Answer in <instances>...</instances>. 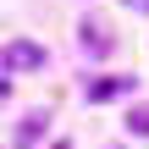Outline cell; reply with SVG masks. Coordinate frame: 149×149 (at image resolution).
<instances>
[{"label": "cell", "instance_id": "1", "mask_svg": "<svg viewBox=\"0 0 149 149\" xmlns=\"http://www.w3.org/2000/svg\"><path fill=\"white\" fill-rule=\"evenodd\" d=\"M0 66H6V72H39V66H44V50H39L33 39H11V44L0 50Z\"/></svg>", "mask_w": 149, "mask_h": 149}, {"label": "cell", "instance_id": "2", "mask_svg": "<svg viewBox=\"0 0 149 149\" xmlns=\"http://www.w3.org/2000/svg\"><path fill=\"white\" fill-rule=\"evenodd\" d=\"M127 88H133L127 77H94V83H88V100H116V94H127Z\"/></svg>", "mask_w": 149, "mask_h": 149}, {"label": "cell", "instance_id": "3", "mask_svg": "<svg viewBox=\"0 0 149 149\" xmlns=\"http://www.w3.org/2000/svg\"><path fill=\"white\" fill-rule=\"evenodd\" d=\"M83 44L105 55V50H111V33H100V22H83Z\"/></svg>", "mask_w": 149, "mask_h": 149}, {"label": "cell", "instance_id": "4", "mask_svg": "<svg viewBox=\"0 0 149 149\" xmlns=\"http://www.w3.org/2000/svg\"><path fill=\"white\" fill-rule=\"evenodd\" d=\"M127 133H138V138H149V105H144V111H133V116H127Z\"/></svg>", "mask_w": 149, "mask_h": 149}, {"label": "cell", "instance_id": "5", "mask_svg": "<svg viewBox=\"0 0 149 149\" xmlns=\"http://www.w3.org/2000/svg\"><path fill=\"white\" fill-rule=\"evenodd\" d=\"M39 133H44V116H28V122H22V149L33 144V138H39Z\"/></svg>", "mask_w": 149, "mask_h": 149}, {"label": "cell", "instance_id": "6", "mask_svg": "<svg viewBox=\"0 0 149 149\" xmlns=\"http://www.w3.org/2000/svg\"><path fill=\"white\" fill-rule=\"evenodd\" d=\"M133 6H138V11H149V0H133Z\"/></svg>", "mask_w": 149, "mask_h": 149}, {"label": "cell", "instance_id": "7", "mask_svg": "<svg viewBox=\"0 0 149 149\" xmlns=\"http://www.w3.org/2000/svg\"><path fill=\"white\" fill-rule=\"evenodd\" d=\"M55 149H66V138H61V144H55Z\"/></svg>", "mask_w": 149, "mask_h": 149}]
</instances>
